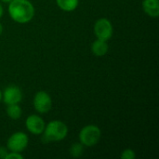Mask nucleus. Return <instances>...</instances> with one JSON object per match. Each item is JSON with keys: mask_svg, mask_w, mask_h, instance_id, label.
I'll use <instances>...</instances> for the list:
<instances>
[{"mask_svg": "<svg viewBox=\"0 0 159 159\" xmlns=\"http://www.w3.org/2000/svg\"><path fill=\"white\" fill-rule=\"evenodd\" d=\"M7 9L10 18L18 23H27L34 16V7L29 0H12Z\"/></svg>", "mask_w": 159, "mask_h": 159, "instance_id": "nucleus-1", "label": "nucleus"}, {"mask_svg": "<svg viewBox=\"0 0 159 159\" xmlns=\"http://www.w3.org/2000/svg\"><path fill=\"white\" fill-rule=\"evenodd\" d=\"M43 133L47 142H60L67 136L68 128L61 120H52L46 125Z\"/></svg>", "mask_w": 159, "mask_h": 159, "instance_id": "nucleus-2", "label": "nucleus"}, {"mask_svg": "<svg viewBox=\"0 0 159 159\" xmlns=\"http://www.w3.org/2000/svg\"><path fill=\"white\" fill-rule=\"evenodd\" d=\"M102 132L99 127L95 125H88L79 132V141L86 147L95 146L101 140Z\"/></svg>", "mask_w": 159, "mask_h": 159, "instance_id": "nucleus-3", "label": "nucleus"}, {"mask_svg": "<svg viewBox=\"0 0 159 159\" xmlns=\"http://www.w3.org/2000/svg\"><path fill=\"white\" fill-rule=\"evenodd\" d=\"M29 139L27 134L21 131L13 133L7 142V148L10 152L21 153L24 151L28 145Z\"/></svg>", "mask_w": 159, "mask_h": 159, "instance_id": "nucleus-4", "label": "nucleus"}, {"mask_svg": "<svg viewBox=\"0 0 159 159\" xmlns=\"http://www.w3.org/2000/svg\"><path fill=\"white\" fill-rule=\"evenodd\" d=\"M114 29L111 21L106 18L99 19L94 24V34L98 39L108 41L113 36Z\"/></svg>", "mask_w": 159, "mask_h": 159, "instance_id": "nucleus-5", "label": "nucleus"}, {"mask_svg": "<svg viewBox=\"0 0 159 159\" xmlns=\"http://www.w3.org/2000/svg\"><path fill=\"white\" fill-rule=\"evenodd\" d=\"M33 104L37 113L46 114L52 107V100L48 92L44 90H40L35 93L33 101Z\"/></svg>", "mask_w": 159, "mask_h": 159, "instance_id": "nucleus-6", "label": "nucleus"}, {"mask_svg": "<svg viewBox=\"0 0 159 159\" xmlns=\"http://www.w3.org/2000/svg\"><path fill=\"white\" fill-rule=\"evenodd\" d=\"M25 127L28 129V131L31 132L32 134L39 135L43 133L46 124L41 116L37 115H31L26 118Z\"/></svg>", "mask_w": 159, "mask_h": 159, "instance_id": "nucleus-7", "label": "nucleus"}, {"mask_svg": "<svg viewBox=\"0 0 159 159\" xmlns=\"http://www.w3.org/2000/svg\"><path fill=\"white\" fill-rule=\"evenodd\" d=\"M3 102L7 104H19L22 99V93L20 88L17 86H9L5 89L2 93Z\"/></svg>", "mask_w": 159, "mask_h": 159, "instance_id": "nucleus-8", "label": "nucleus"}, {"mask_svg": "<svg viewBox=\"0 0 159 159\" xmlns=\"http://www.w3.org/2000/svg\"><path fill=\"white\" fill-rule=\"evenodd\" d=\"M143 11L152 18H157L159 16V0H143Z\"/></svg>", "mask_w": 159, "mask_h": 159, "instance_id": "nucleus-9", "label": "nucleus"}, {"mask_svg": "<svg viewBox=\"0 0 159 159\" xmlns=\"http://www.w3.org/2000/svg\"><path fill=\"white\" fill-rule=\"evenodd\" d=\"M108 49H109V46L107 41L102 39L97 38L91 45V51L97 57L104 56L108 52Z\"/></svg>", "mask_w": 159, "mask_h": 159, "instance_id": "nucleus-10", "label": "nucleus"}, {"mask_svg": "<svg viewBox=\"0 0 159 159\" xmlns=\"http://www.w3.org/2000/svg\"><path fill=\"white\" fill-rule=\"evenodd\" d=\"M58 7L66 12H71L74 11L77 7L79 0H56Z\"/></svg>", "mask_w": 159, "mask_h": 159, "instance_id": "nucleus-11", "label": "nucleus"}, {"mask_svg": "<svg viewBox=\"0 0 159 159\" xmlns=\"http://www.w3.org/2000/svg\"><path fill=\"white\" fill-rule=\"evenodd\" d=\"M22 114L21 108L20 107L19 104H9L7 107V115L8 117H10L11 119H19L20 118Z\"/></svg>", "mask_w": 159, "mask_h": 159, "instance_id": "nucleus-12", "label": "nucleus"}, {"mask_svg": "<svg viewBox=\"0 0 159 159\" xmlns=\"http://www.w3.org/2000/svg\"><path fill=\"white\" fill-rule=\"evenodd\" d=\"M70 155L76 158V157H80L83 155L84 152V145L81 143H75L72 144V146L70 147Z\"/></svg>", "mask_w": 159, "mask_h": 159, "instance_id": "nucleus-13", "label": "nucleus"}, {"mask_svg": "<svg viewBox=\"0 0 159 159\" xmlns=\"http://www.w3.org/2000/svg\"><path fill=\"white\" fill-rule=\"evenodd\" d=\"M120 157L122 159H134L136 157V154H135V152L132 149L128 148V149H125L121 153Z\"/></svg>", "mask_w": 159, "mask_h": 159, "instance_id": "nucleus-14", "label": "nucleus"}, {"mask_svg": "<svg viewBox=\"0 0 159 159\" xmlns=\"http://www.w3.org/2000/svg\"><path fill=\"white\" fill-rule=\"evenodd\" d=\"M23 157L20 155V153H16V152H8V154L6 156L5 159H22Z\"/></svg>", "mask_w": 159, "mask_h": 159, "instance_id": "nucleus-15", "label": "nucleus"}, {"mask_svg": "<svg viewBox=\"0 0 159 159\" xmlns=\"http://www.w3.org/2000/svg\"><path fill=\"white\" fill-rule=\"evenodd\" d=\"M8 154L7 150L4 147H0V158H6V156Z\"/></svg>", "mask_w": 159, "mask_h": 159, "instance_id": "nucleus-16", "label": "nucleus"}, {"mask_svg": "<svg viewBox=\"0 0 159 159\" xmlns=\"http://www.w3.org/2000/svg\"><path fill=\"white\" fill-rule=\"evenodd\" d=\"M3 14H4V9H3V7H2V5L0 3V19L2 18Z\"/></svg>", "mask_w": 159, "mask_h": 159, "instance_id": "nucleus-17", "label": "nucleus"}, {"mask_svg": "<svg viewBox=\"0 0 159 159\" xmlns=\"http://www.w3.org/2000/svg\"><path fill=\"white\" fill-rule=\"evenodd\" d=\"M2 33H3V25H2V23L0 22V35L2 34Z\"/></svg>", "mask_w": 159, "mask_h": 159, "instance_id": "nucleus-18", "label": "nucleus"}, {"mask_svg": "<svg viewBox=\"0 0 159 159\" xmlns=\"http://www.w3.org/2000/svg\"><path fill=\"white\" fill-rule=\"evenodd\" d=\"M2 2H4V3H9V2H11L12 0H1Z\"/></svg>", "mask_w": 159, "mask_h": 159, "instance_id": "nucleus-19", "label": "nucleus"}, {"mask_svg": "<svg viewBox=\"0 0 159 159\" xmlns=\"http://www.w3.org/2000/svg\"><path fill=\"white\" fill-rule=\"evenodd\" d=\"M1 100H2V91L0 90V102H1Z\"/></svg>", "mask_w": 159, "mask_h": 159, "instance_id": "nucleus-20", "label": "nucleus"}]
</instances>
